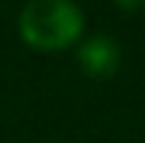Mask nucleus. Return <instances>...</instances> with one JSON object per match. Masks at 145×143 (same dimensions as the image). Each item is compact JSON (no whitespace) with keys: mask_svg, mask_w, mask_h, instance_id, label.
<instances>
[{"mask_svg":"<svg viewBox=\"0 0 145 143\" xmlns=\"http://www.w3.org/2000/svg\"><path fill=\"white\" fill-rule=\"evenodd\" d=\"M113 6L121 9V12H142L145 9V0H113Z\"/></svg>","mask_w":145,"mask_h":143,"instance_id":"obj_3","label":"nucleus"},{"mask_svg":"<svg viewBox=\"0 0 145 143\" xmlns=\"http://www.w3.org/2000/svg\"><path fill=\"white\" fill-rule=\"evenodd\" d=\"M142 15H145V9H142Z\"/></svg>","mask_w":145,"mask_h":143,"instance_id":"obj_4","label":"nucleus"},{"mask_svg":"<svg viewBox=\"0 0 145 143\" xmlns=\"http://www.w3.org/2000/svg\"><path fill=\"white\" fill-rule=\"evenodd\" d=\"M18 39L39 54L74 51L86 36V12L77 0H27L15 18Z\"/></svg>","mask_w":145,"mask_h":143,"instance_id":"obj_1","label":"nucleus"},{"mask_svg":"<svg viewBox=\"0 0 145 143\" xmlns=\"http://www.w3.org/2000/svg\"><path fill=\"white\" fill-rule=\"evenodd\" d=\"M74 60L86 77L104 81L113 77L121 66V45L110 33H86L83 42L74 48Z\"/></svg>","mask_w":145,"mask_h":143,"instance_id":"obj_2","label":"nucleus"}]
</instances>
